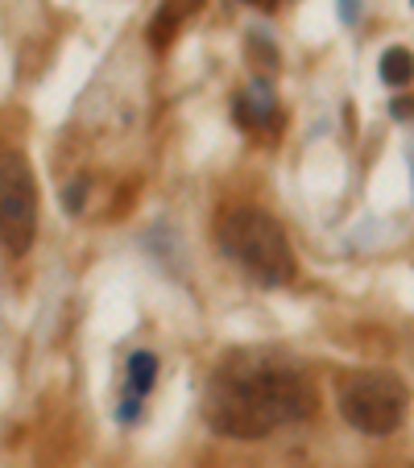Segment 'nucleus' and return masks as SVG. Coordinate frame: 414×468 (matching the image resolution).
Masks as SVG:
<instances>
[{"mask_svg": "<svg viewBox=\"0 0 414 468\" xmlns=\"http://www.w3.org/2000/svg\"><path fill=\"white\" fill-rule=\"evenodd\" d=\"M315 398L298 369H287L266 357H240L212 377L203 394V415L220 435L261 439L282 423L311 415Z\"/></svg>", "mask_w": 414, "mask_h": 468, "instance_id": "obj_1", "label": "nucleus"}, {"mask_svg": "<svg viewBox=\"0 0 414 468\" xmlns=\"http://www.w3.org/2000/svg\"><path fill=\"white\" fill-rule=\"evenodd\" d=\"M220 244H224V253L232 262H240L253 273L257 282L282 286L295 278V253H290L287 233H282L278 220H269L257 207H237L232 215H224Z\"/></svg>", "mask_w": 414, "mask_h": 468, "instance_id": "obj_2", "label": "nucleus"}, {"mask_svg": "<svg viewBox=\"0 0 414 468\" xmlns=\"http://www.w3.org/2000/svg\"><path fill=\"white\" fill-rule=\"evenodd\" d=\"M340 415L365 435H390L406 415V386L394 373H353L340 381Z\"/></svg>", "mask_w": 414, "mask_h": 468, "instance_id": "obj_3", "label": "nucleus"}, {"mask_svg": "<svg viewBox=\"0 0 414 468\" xmlns=\"http://www.w3.org/2000/svg\"><path fill=\"white\" fill-rule=\"evenodd\" d=\"M38 233V186L17 149H0V244L25 253Z\"/></svg>", "mask_w": 414, "mask_h": 468, "instance_id": "obj_4", "label": "nucleus"}, {"mask_svg": "<svg viewBox=\"0 0 414 468\" xmlns=\"http://www.w3.org/2000/svg\"><path fill=\"white\" fill-rule=\"evenodd\" d=\"M199 5H203V0H162V13H158V21H154V30H149L154 46H166L170 33L178 30V21L191 17V13H195Z\"/></svg>", "mask_w": 414, "mask_h": 468, "instance_id": "obj_5", "label": "nucleus"}, {"mask_svg": "<svg viewBox=\"0 0 414 468\" xmlns=\"http://www.w3.org/2000/svg\"><path fill=\"white\" fill-rule=\"evenodd\" d=\"M381 79L390 88H406L414 79V54L406 46H390L381 54Z\"/></svg>", "mask_w": 414, "mask_h": 468, "instance_id": "obj_6", "label": "nucleus"}, {"mask_svg": "<svg viewBox=\"0 0 414 468\" xmlns=\"http://www.w3.org/2000/svg\"><path fill=\"white\" fill-rule=\"evenodd\" d=\"M154 381H158V357L154 352H133V361H128V394L146 398L154 390Z\"/></svg>", "mask_w": 414, "mask_h": 468, "instance_id": "obj_7", "label": "nucleus"}, {"mask_svg": "<svg viewBox=\"0 0 414 468\" xmlns=\"http://www.w3.org/2000/svg\"><path fill=\"white\" fill-rule=\"evenodd\" d=\"M83 196H88V183H83V178H75V183L67 186V212H80Z\"/></svg>", "mask_w": 414, "mask_h": 468, "instance_id": "obj_8", "label": "nucleus"}, {"mask_svg": "<svg viewBox=\"0 0 414 468\" xmlns=\"http://www.w3.org/2000/svg\"><path fill=\"white\" fill-rule=\"evenodd\" d=\"M394 117H398V120H410V117H414V100L398 96V100H394Z\"/></svg>", "mask_w": 414, "mask_h": 468, "instance_id": "obj_9", "label": "nucleus"}, {"mask_svg": "<svg viewBox=\"0 0 414 468\" xmlns=\"http://www.w3.org/2000/svg\"><path fill=\"white\" fill-rule=\"evenodd\" d=\"M340 5H344V9H340L344 13V21H353L356 17V0H340Z\"/></svg>", "mask_w": 414, "mask_h": 468, "instance_id": "obj_10", "label": "nucleus"}]
</instances>
